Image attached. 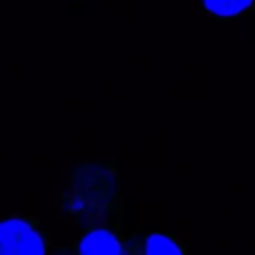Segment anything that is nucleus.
I'll return each instance as SVG.
<instances>
[{
    "label": "nucleus",
    "mask_w": 255,
    "mask_h": 255,
    "mask_svg": "<svg viewBox=\"0 0 255 255\" xmlns=\"http://www.w3.org/2000/svg\"><path fill=\"white\" fill-rule=\"evenodd\" d=\"M201 9L217 19H231L255 11V0H201Z\"/></svg>",
    "instance_id": "39448f33"
},
{
    "label": "nucleus",
    "mask_w": 255,
    "mask_h": 255,
    "mask_svg": "<svg viewBox=\"0 0 255 255\" xmlns=\"http://www.w3.org/2000/svg\"><path fill=\"white\" fill-rule=\"evenodd\" d=\"M79 2H84V0H79Z\"/></svg>",
    "instance_id": "423d86ee"
},
{
    "label": "nucleus",
    "mask_w": 255,
    "mask_h": 255,
    "mask_svg": "<svg viewBox=\"0 0 255 255\" xmlns=\"http://www.w3.org/2000/svg\"><path fill=\"white\" fill-rule=\"evenodd\" d=\"M72 255H126L124 240L110 226H93L84 231Z\"/></svg>",
    "instance_id": "7ed1b4c3"
},
{
    "label": "nucleus",
    "mask_w": 255,
    "mask_h": 255,
    "mask_svg": "<svg viewBox=\"0 0 255 255\" xmlns=\"http://www.w3.org/2000/svg\"><path fill=\"white\" fill-rule=\"evenodd\" d=\"M126 255H187V248L171 234L143 233L124 240Z\"/></svg>",
    "instance_id": "20e7f679"
},
{
    "label": "nucleus",
    "mask_w": 255,
    "mask_h": 255,
    "mask_svg": "<svg viewBox=\"0 0 255 255\" xmlns=\"http://www.w3.org/2000/svg\"><path fill=\"white\" fill-rule=\"evenodd\" d=\"M60 206L86 229L103 226V220L119 210V178L114 161L75 164L61 191Z\"/></svg>",
    "instance_id": "f257e3e1"
},
{
    "label": "nucleus",
    "mask_w": 255,
    "mask_h": 255,
    "mask_svg": "<svg viewBox=\"0 0 255 255\" xmlns=\"http://www.w3.org/2000/svg\"><path fill=\"white\" fill-rule=\"evenodd\" d=\"M0 255H49V233L37 217L0 219Z\"/></svg>",
    "instance_id": "f03ea898"
}]
</instances>
